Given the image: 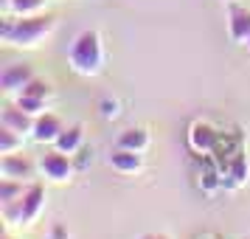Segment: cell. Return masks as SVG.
I'll return each instance as SVG.
<instances>
[{
	"label": "cell",
	"mask_w": 250,
	"mask_h": 239,
	"mask_svg": "<svg viewBox=\"0 0 250 239\" xmlns=\"http://www.w3.org/2000/svg\"><path fill=\"white\" fill-rule=\"evenodd\" d=\"M57 28V17L54 14H28V17H6L0 25V37L3 43L17 48H34L45 40L51 31Z\"/></svg>",
	"instance_id": "obj_1"
},
{
	"label": "cell",
	"mask_w": 250,
	"mask_h": 239,
	"mask_svg": "<svg viewBox=\"0 0 250 239\" xmlns=\"http://www.w3.org/2000/svg\"><path fill=\"white\" fill-rule=\"evenodd\" d=\"M68 62L79 76H99L104 68V45L99 31H82L68 48Z\"/></svg>",
	"instance_id": "obj_2"
},
{
	"label": "cell",
	"mask_w": 250,
	"mask_h": 239,
	"mask_svg": "<svg viewBox=\"0 0 250 239\" xmlns=\"http://www.w3.org/2000/svg\"><path fill=\"white\" fill-rule=\"evenodd\" d=\"M40 172H42V177L54 183H65L73 177V172H76V163H73V155H65V152H45L42 158H40Z\"/></svg>",
	"instance_id": "obj_3"
},
{
	"label": "cell",
	"mask_w": 250,
	"mask_h": 239,
	"mask_svg": "<svg viewBox=\"0 0 250 239\" xmlns=\"http://www.w3.org/2000/svg\"><path fill=\"white\" fill-rule=\"evenodd\" d=\"M31 79H34L31 65H25V62H14V65H6V68H3V73H0V87H3V93H14V96H20L23 87Z\"/></svg>",
	"instance_id": "obj_4"
},
{
	"label": "cell",
	"mask_w": 250,
	"mask_h": 239,
	"mask_svg": "<svg viewBox=\"0 0 250 239\" xmlns=\"http://www.w3.org/2000/svg\"><path fill=\"white\" fill-rule=\"evenodd\" d=\"M188 147L194 152H200V155H208V152H214L219 147V132L208 121H194L188 127Z\"/></svg>",
	"instance_id": "obj_5"
},
{
	"label": "cell",
	"mask_w": 250,
	"mask_h": 239,
	"mask_svg": "<svg viewBox=\"0 0 250 239\" xmlns=\"http://www.w3.org/2000/svg\"><path fill=\"white\" fill-rule=\"evenodd\" d=\"M20 208H23V225H31L40 211L45 208V189L42 183H28L25 194L20 197Z\"/></svg>",
	"instance_id": "obj_6"
},
{
	"label": "cell",
	"mask_w": 250,
	"mask_h": 239,
	"mask_svg": "<svg viewBox=\"0 0 250 239\" xmlns=\"http://www.w3.org/2000/svg\"><path fill=\"white\" fill-rule=\"evenodd\" d=\"M62 130H65V124H62V118H59V115L40 113L34 118V130H31V135H34V141H40V144H54Z\"/></svg>",
	"instance_id": "obj_7"
},
{
	"label": "cell",
	"mask_w": 250,
	"mask_h": 239,
	"mask_svg": "<svg viewBox=\"0 0 250 239\" xmlns=\"http://www.w3.org/2000/svg\"><path fill=\"white\" fill-rule=\"evenodd\" d=\"M34 118H37V115L25 113L23 107L14 102V104H6V107H3V113H0V124L17 130L20 135H28V132L34 130Z\"/></svg>",
	"instance_id": "obj_8"
},
{
	"label": "cell",
	"mask_w": 250,
	"mask_h": 239,
	"mask_svg": "<svg viewBox=\"0 0 250 239\" xmlns=\"http://www.w3.org/2000/svg\"><path fill=\"white\" fill-rule=\"evenodd\" d=\"M0 172H3V177H12V180H28V177H34V163L25 155H3Z\"/></svg>",
	"instance_id": "obj_9"
},
{
	"label": "cell",
	"mask_w": 250,
	"mask_h": 239,
	"mask_svg": "<svg viewBox=\"0 0 250 239\" xmlns=\"http://www.w3.org/2000/svg\"><path fill=\"white\" fill-rule=\"evenodd\" d=\"M144 152H132V149L115 147V152L110 155V166H113L118 174H138L144 169Z\"/></svg>",
	"instance_id": "obj_10"
},
{
	"label": "cell",
	"mask_w": 250,
	"mask_h": 239,
	"mask_svg": "<svg viewBox=\"0 0 250 239\" xmlns=\"http://www.w3.org/2000/svg\"><path fill=\"white\" fill-rule=\"evenodd\" d=\"M82 147H84V127L82 124L65 127L59 132V138L54 141V149L65 152V155H76V152H82Z\"/></svg>",
	"instance_id": "obj_11"
},
{
	"label": "cell",
	"mask_w": 250,
	"mask_h": 239,
	"mask_svg": "<svg viewBox=\"0 0 250 239\" xmlns=\"http://www.w3.org/2000/svg\"><path fill=\"white\" fill-rule=\"evenodd\" d=\"M228 34H230L233 43L248 45V40H250V12L248 9H230V14H228Z\"/></svg>",
	"instance_id": "obj_12"
},
{
	"label": "cell",
	"mask_w": 250,
	"mask_h": 239,
	"mask_svg": "<svg viewBox=\"0 0 250 239\" xmlns=\"http://www.w3.org/2000/svg\"><path fill=\"white\" fill-rule=\"evenodd\" d=\"M149 132L144 127H132V130H124L121 135H118V147L124 149H132V152H146L149 149Z\"/></svg>",
	"instance_id": "obj_13"
},
{
	"label": "cell",
	"mask_w": 250,
	"mask_h": 239,
	"mask_svg": "<svg viewBox=\"0 0 250 239\" xmlns=\"http://www.w3.org/2000/svg\"><path fill=\"white\" fill-rule=\"evenodd\" d=\"M25 189H28V183H25V180H12V177H3V180H0V205L17 203V200L25 194Z\"/></svg>",
	"instance_id": "obj_14"
},
{
	"label": "cell",
	"mask_w": 250,
	"mask_h": 239,
	"mask_svg": "<svg viewBox=\"0 0 250 239\" xmlns=\"http://www.w3.org/2000/svg\"><path fill=\"white\" fill-rule=\"evenodd\" d=\"M17 149H23V135L12 127L0 124V155H14Z\"/></svg>",
	"instance_id": "obj_15"
},
{
	"label": "cell",
	"mask_w": 250,
	"mask_h": 239,
	"mask_svg": "<svg viewBox=\"0 0 250 239\" xmlns=\"http://www.w3.org/2000/svg\"><path fill=\"white\" fill-rule=\"evenodd\" d=\"M45 6V0H12L9 3V12L17 17H28V14H40Z\"/></svg>",
	"instance_id": "obj_16"
},
{
	"label": "cell",
	"mask_w": 250,
	"mask_h": 239,
	"mask_svg": "<svg viewBox=\"0 0 250 239\" xmlns=\"http://www.w3.org/2000/svg\"><path fill=\"white\" fill-rule=\"evenodd\" d=\"M23 96H34V99H45L48 102V99H51V85H48L45 79H37L34 76V79L23 87Z\"/></svg>",
	"instance_id": "obj_17"
},
{
	"label": "cell",
	"mask_w": 250,
	"mask_h": 239,
	"mask_svg": "<svg viewBox=\"0 0 250 239\" xmlns=\"http://www.w3.org/2000/svg\"><path fill=\"white\" fill-rule=\"evenodd\" d=\"M17 104L23 107L25 113H31V115H40V113H45V99H34V96H17Z\"/></svg>",
	"instance_id": "obj_18"
},
{
	"label": "cell",
	"mask_w": 250,
	"mask_h": 239,
	"mask_svg": "<svg viewBox=\"0 0 250 239\" xmlns=\"http://www.w3.org/2000/svg\"><path fill=\"white\" fill-rule=\"evenodd\" d=\"M99 110H102V118H118V102H113V99H102Z\"/></svg>",
	"instance_id": "obj_19"
},
{
	"label": "cell",
	"mask_w": 250,
	"mask_h": 239,
	"mask_svg": "<svg viewBox=\"0 0 250 239\" xmlns=\"http://www.w3.org/2000/svg\"><path fill=\"white\" fill-rule=\"evenodd\" d=\"M51 239H68L65 228H62V225H54V231H51Z\"/></svg>",
	"instance_id": "obj_20"
},
{
	"label": "cell",
	"mask_w": 250,
	"mask_h": 239,
	"mask_svg": "<svg viewBox=\"0 0 250 239\" xmlns=\"http://www.w3.org/2000/svg\"><path fill=\"white\" fill-rule=\"evenodd\" d=\"M9 3H12V0H0V6H3V12H9Z\"/></svg>",
	"instance_id": "obj_21"
},
{
	"label": "cell",
	"mask_w": 250,
	"mask_h": 239,
	"mask_svg": "<svg viewBox=\"0 0 250 239\" xmlns=\"http://www.w3.org/2000/svg\"><path fill=\"white\" fill-rule=\"evenodd\" d=\"M200 239H219L216 234H205V237H200Z\"/></svg>",
	"instance_id": "obj_22"
},
{
	"label": "cell",
	"mask_w": 250,
	"mask_h": 239,
	"mask_svg": "<svg viewBox=\"0 0 250 239\" xmlns=\"http://www.w3.org/2000/svg\"><path fill=\"white\" fill-rule=\"evenodd\" d=\"M141 239H158V237H155V234H144Z\"/></svg>",
	"instance_id": "obj_23"
},
{
	"label": "cell",
	"mask_w": 250,
	"mask_h": 239,
	"mask_svg": "<svg viewBox=\"0 0 250 239\" xmlns=\"http://www.w3.org/2000/svg\"><path fill=\"white\" fill-rule=\"evenodd\" d=\"M158 239H171V237H158Z\"/></svg>",
	"instance_id": "obj_24"
},
{
	"label": "cell",
	"mask_w": 250,
	"mask_h": 239,
	"mask_svg": "<svg viewBox=\"0 0 250 239\" xmlns=\"http://www.w3.org/2000/svg\"><path fill=\"white\" fill-rule=\"evenodd\" d=\"M248 51H250V40H248Z\"/></svg>",
	"instance_id": "obj_25"
},
{
	"label": "cell",
	"mask_w": 250,
	"mask_h": 239,
	"mask_svg": "<svg viewBox=\"0 0 250 239\" xmlns=\"http://www.w3.org/2000/svg\"><path fill=\"white\" fill-rule=\"evenodd\" d=\"M3 239H12V237H3Z\"/></svg>",
	"instance_id": "obj_26"
}]
</instances>
